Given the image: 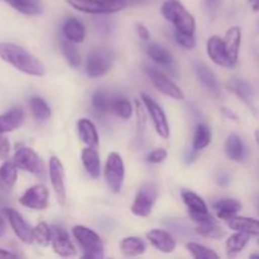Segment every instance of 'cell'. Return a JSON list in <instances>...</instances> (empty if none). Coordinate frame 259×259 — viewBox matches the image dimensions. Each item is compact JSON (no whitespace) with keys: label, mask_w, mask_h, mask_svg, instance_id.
<instances>
[{"label":"cell","mask_w":259,"mask_h":259,"mask_svg":"<svg viewBox=\"0 0 259 259\" xmlns=\"http://www.w3.org/2000/svg\"><path fill=\"white\" fill-rule=\"evenodd\" d=\"M0 58L25 75L35 77H42L46 75L45 65L25 48L15 43H0Z\"/></svg>","instance_id":"1"},{"label":"cell","mask_w":259,"mask_h":259,"mask_svg":"<svg viewBox=\"0 0 259 259\" xmlns=\"http://www.w3.org/2000/svg\"><path fill=\"white\" fill-rule=\"evenodd\" d=\"M161 14L179 30L186 34H195L196 20L180 0H166L161 7Z\"/></svg>","instance_id":"2"},{"label":"cell","mask_w":259,"mask_h":259,"mask_svg":"<svg viewBox=\"0 0 259 259\" xmlns=\"http://www.w3.org/2000/svg\"><path fill=\"white\" fill-rule=\"evenodd\" d=\"M72 234L83 250V258L99 259L104 257V243L98 233L83 225H75Z\"/></svg>","instance_id":"3"},{"label":"cell","mask_w":259,"mask_h":259,"mask_svg":"<svg viewBox=\"0 0 259 259\" xmlns=\"http://www.w3.org/2000/svg\"><path fill=\"white\" fill-rule=\"evenodd\" d=\"M75 10L86 14H113L128 7L125 0H66Z\"/></svg>","instance_id":"4"},{"label":"cell","mask_w":259,"mask_h":259,"mask_svg":"<svg viewBox=\"0 0 259 259\" xmlns=\"http://www.w3.org/2000/svg\"><path fill=\"white\" fill-rule=\"evenodd\" d=\"M114 55L109 48L98 47L91 51L86 60V73L91 78L105 76L113 67Z\"/></svg>","instance_id":"5"},{"label":"cell","mask_w":259,"mask_h":259,"mask_svg":"<svg viewBox=\"0 0 259 259\" xmlns=\"http://www.w3.org/2000/svg\"><path fill=\"white\" fill-rule=\"evenodd\" d=\"M13 162L19 169L29 172V174L38 177V179L45 180L46 176H47V168L45 166V162L38 156L37 152L33 151L32 148L22 147V148L17 149Z\"/></svg>","instance_id":"6"},{"label":"cell","mask_w":259,"mask_h":259,"mask_svg":"<svg viewBox=\"0 0 259 259\" xmlns=\"http://www.w3.org/2000/svg\"><path fill=\"white\" fill-rule=\"evenodd\" d=\"M104 176L109 189L114 194H119L123 187L124 177H125V166L121 156L116 152L109 153L104 167Z\"/></svg>","instance_id":"7"},{"label":"cell","mask_w":259,"mask_h":259,"mask_svg":"<svg viewBox=\"0 0 259 259\" xmlns=\"http://www.w3.org/2000/svg\"><path fill=\"white\" fill-rule=\"evenodd\" d=\"M181 197L187 206V210H189L190 219L196 223L197 225L217 222V219H214V217L210 214L206 202L194 191L184 190L181 192Z\"/></svg>","instance_id":"8"},{"label":"cell","mask_w":259,"mask_h":259,"mask_svg":"<svg viewBox=\"0 0 259 259\" xmlns=\"http://www.w3.org/2000/svg\"><path fill=\"white\" fill-rule=\"evenodd\" d=\"M158 197V189L153 182L144 184L137 192L134 201L131 206V211L141 218L148 217L152 212L154 204Z\"/></svg>","instance_id":"9"},{"label":"cell","mask_w":259,"mask_h":259,"mask_svg":"<svg viewBox=\"0 0 259 259\" xmlns=\"http://www.w3.org/2000/svg\"><path fill=\"white\" fill-rule=\"evenodd\" d=\"M144 71H146L147 76H148L149 80H151L152 83L154 85V88H156L159 93L164 94V95L174 99V100H184V91H182L171 78L167 77L162 71L153 67V66H147V67L144 68Z\"/></svg>","instance_id":"10"},{"label":"cell","mask_w":259,"mask_h":259,"mask_svg":"<svg viewBox=\"0 0 259 259\" xmlns=\"http://www.w3.org/2000/svg\"><path fill=\"white\" fill-rule=\"evenodd\" d=\"M141 99L144 108L147 109L152 121H153V125H154V129H156L157 134L163 139L169 138L171 131H169V124H168V120H167L166 113L163 111V109H162L161 106H159L158 104L151 98V96L147 95V94L142 93Z\"/></svg>","instance_id":"11"},{"label":"cell","mask_w":259,"mask_h":259,"mask_svg":"<svg viewBox=\"0 0 259 259\" xmlns=\"http://www.w3.org/2000/svg\"><path fill=\"white\" fill-rule=\"evenodd\" d=\"M48 174H50L51 184L55 190L56 197H57V202L61 206H65L66 200H67L65 186V168L60 158L55 156L51 157L48 162Z\"/></svg>","instance_id":"12"},{"label":"cell","mask_w":259,"mask_h":259,"mask_svg":"<svg viewBox=\"0 0 259 259\" xmlns=\"http://www.w3.org/2000/svg\"><path fill=\"white\" fill-rule=\"evenodd\" d=\"M50 191L45 185H33L20 196L19 204L32 210H45L48 206Z\"/></svg>","instance_id":"13"},{"label":"cell","mask_w":259,"mask_h":259,"mask_svg":"<svg viewBox=\"0 0 259 259\" xmlns=\"http://www.w3.org/2000/svg\"><path fill=\"white\" fill-rule=\"evenodd\" d=\"M51 245L53 248V252L60 257L70 258L77 254V250L73 243L71 242L68 233L57 225L51 227Z\"/></svg>","instance_id":"14"},{"label":"cell","mask_w":259,"mask_h":259,"mask_svg":"<svg viewBox=\"0 0 259 259\" xmlns=\"http://www.w3.org/2000/svg\"><path fill=\"white\" fill-rule=\"evenodd\" d=\"M5 215L9 222L10 228L13 229L14 234L17 235L20 242L25 244H32L33 243V228L25 222L24 218L22 217L20 212H18L14 209H5Z\"/></svg>","instance_id":"15"},{"label":"cell","mask_w":259,"mask_h":259,"mask_svg":"<svg viewBox=\"0 0 259 259\" xmlns=\"http://www.w3.org/2000/svg\"><path fill=\"white\" fill-rule=\"evenodd\" d=\"M206 52L209 55L210 60L218 66H222L225 68H233V63L230 62L229 57H228L227 50H225L224 42L223 38L218 37V35H212L207 39L206 42Z\"/></svg>","instance_id":"16"},{"label":"cell","mask_w":259,"mask_h":259,"mask_svg":"<svg viewBox=\"0 0 259 259\" xmlns=\"http://www.w3.org/2000/svg\"><path fill=\"white\" fill-rule=\"evenodd\" d=\"M147 239L149 240L152 245L156 248L157 250L162 253H174L176 249V240L174 239L171 234L166 230L162 229H152L147 233Z\"/></svg>","instance_id":"17"},{"label":"cell","mask_w":259,"mask_h":259,"mask_svg":"<svg viewBox=\"0 0 259 259\" xmlns=\"http://www.w3.org/2000/svg\"><path fill=\"white\" fill-rule=\"evenodd\" d=\"M223 42H224L230 62L233 63V66H235L238 62V58H239L240 45H242V29L238 25L230 27L225 33Z\"/></svg>","instance_id":"18"},{"label":"cell","mask_w":259,"mask_h":259,"mask_svg":"<svg viewBox=\"0 0 259 259\" xmlns=\"http://www.w3.org/2000/svg\"><path fill=\"white\" fill-rule=\"evenodd\" d=\"M81 162H82L83 168L88 172L89 176H91L95 180L100 177V156H99V152L96 151V148L86 146V148L81 151Z\"/></svg>","instance_id":"19"},{"label":"cell","mask_w":259,"mask_h":259,"mask_svg":"<svg viewBox=\"0 0 259 259\" xmlns=\"http://www.w3.org/2000/svg\"><path fill=\"white\" fill-rule=\"evenodd\" d=\"M24 111L20 108H13L0 115V134H7L15 131L24 123Z\"/></svg>","instance_id":"20"},{"label":"cell","mask_w":259,"mask_h":259,"mask_svg":"<svg viewBox=\"0 0 259 259\" xmlns=\"http://www.w3.org/2000/svg\"><path fill=\"white\" fill-rule=\"evenodd\" d=\"M228 227L234 232H243L248 235L259 237V220L247 217H235L228 220Z\"/></svg>","instance_id":"21"},{"label":"cell","mask_w":259,"mask_h":259,"mask_svg":"<svg viewBox=\"0 0 259 259\" xmlns=\"http://www.w3.org/2000/svg\"><path fill=\"white\" fill-rule=\"evenodd\" d=\"M77 132L81 141L88 147H99V133L95 124L88 118H82L77 121Z\"/></svg>","instance_id":"22"},{"label":"cell","mask_w":259,"mask_h":259,"mask_svg":"<svg viewBox=\"0 0 259 259\" xmlns=\"http://www.w3.org/2000/svg\"><path fill=\"white\" fill-rule=\"evenodd\" d=\"M63 35L67 40L72 43H81L86 37V28L82 24V22H80L76 18H67L63 23L62 27Z\"/></svg>","instance_id":"23"},{"label":"cell","mask_w":259,"mask_h":259,"mask_svg":"<svg viewBox=\"0 0 259 259\" xmlns=\"http://www.w3.org/2000/svg\"><path fill=\"white\" fill-rule=\"evenodd\" d=\"M195 72H196L197 78H199L200 82L210 91L214 95H219L220 88L219 82H218L217 77H215L214 72L207 67L205 63L202 62H195Z\"/></svg>","instance_id":"24"},{"label":"cell","mask_w":259,"mask_h":259,"mask_svg":"<svg viewBox=\"0 0 259 259\" xmlns=\"http://www.w3.org/2000/svg\"><path fill=\"white\" fill-rule=\"evenodd\" d=\"M212 207L217 210L219 219L228 222L242 210V202L235 199H219L212 202Z\"/></svg>","instance_id":"25"},{"label":"cell","mask_w":259,"mask_h":259,"mask_svg":"<svg viewBox=\"0 0 259 259\" xmlns=\"http://www.w3.org/2000/svg\"><path fill=\"white\" fill-rule=\"evenodd\" d=\"M9 7L28 17H35L43 13V5L40 0H4Z\"/></svg>","instance_id":"26"},{"label":"cell","mask_w":259,"mask_h":259,"mask_svg":"<svg viewBox=\"0 0 259 259\" xmlns=\"http://www.w3.org/2000/svg\"><path fill=\"white\" fill-rule=\"evenodd\" d=\"M225 153L229 159L234 162H242L245 158V146L238 134L233 133L225 141Z\"/></svg>","instance_id":"27"},{"label":"cell","mask_w":259,"mask_h":259,"mask_svg":"<svg viewBox=\"0 0 259 259\" xmlns=\"http://www.w3.org/2000/svg\"><path fill=\"white\" fill-rule=\"evenodd\" d=\"M18 167L14 162L5 161L0 166V189L3 191H10L17 184Z\"/></svg>","instance_id":"28"},{"label":"cell","mask_w":259,"mask_h":259,"mask_svg":"<svg viewBox=\"0 0 259 259\" xmlns=\"http://www.w3.org/2000/svg\"><path fill=\"white\" fill-rule=\"evenodd\" d=\"M146 52L152 61L164 66V67H168L174 63V57H172L171 52L157 43H148L146 46Z\"/></svg>","instance_id":"29"},{"label":"cell","mask_w":259,"mask_h":259,"mask_svg":"<svg viewBox=\"0 0 259 259\" xmlns=\"http://www.w3.org/2000/svg\"><path fill=\"white\" fill-rule=\"evenodd\" d=\"M147 249L143 239L138 237H126L120 242V250L125 257H138Z\"/></svg>","instance_id":"30"},{"label":"cell","mask_w":259,"mask_h":259,"mask_svg":"<svg viewBox=\"0 0 259 259\" xmlns=\"http://www.w3.org/2000/svg\"><path fill=\"white\" fill-rule=\"evenodd\" d=\"M211 129H210L209 125H206L204 123L197 124L196 128H195L194 139H192L194 151L199 152L206 148L211 143Z\"/></svg>","instance_id":"31"},{"label":"cell","mask_w":259,"mask_h":259,"mask_svg":"<svg viewBox=\"0 0 259 259\" xmlns=\"http://www.w3.org/2000/svg\"><path fill=\"white\" fill-rule=\"evenodd\" d=\"M250 240V235L245 234L243 232H235L234 234L230 235L227 239L225 247H227V252L229 255H235L238 253L242 252L245 247L248 245Z\"/></svg>","instance_id":"32"},{"label":"cell","mask_w":259,"mask_h":259,"mask_svg":"<svg viewBox=\"0 0 259 259\" xmlns=\"http://www.w3.org/2000/svg\"><path fill=\"white\" fill-rule=\"evenodd\" d=\"M230 90L235 94L239 99H242L245 104L248 105H252V96H253V90L252 86L249 85L245 81L239 80V78H233L229 83H228Z\"/></svg>","instance_id":"33"},{"label":"cell","mask_w":259,"mask_h":259,"mask_svg":"<svg viewBox=\"0 0 259 259\" xmlns=\"http://www.w3.org/2000/svg\"><path fill=\"white\" fill-rule=\"evenodd\" d=\"M29 109L32 115L34 116L37 120L46 121L51 118V108L42 98H39V96L30 98Z\"/></svg>","instance_id":"34"},{"label":"cell","mask_w":259,"mask_h":259,"mask_svg":"<svg viewBox=\"0 0 259 259\" xmlns=\"http://www.w3.org/2000/svg\"><path fill=\"white\" fill-rule=\"evenodd\" d=\"M110 111H113L116 116L128 120L133 114V106L132 103L125 98H113L110 104Z\"/></svg>","instance_id":"35"},{"label":"cell","mask_w":259,"mask_h":259,"mask_svg":"<svg viewBox=\"0 0 259 259\" xmlns=\"http://www.w3.org/2000/svg\"><path fill=\"white\" fill-rule=\"evenodd\" d=\"M61 51H62L63 57L66 58V61H67V63L71 67L76 68L80 66L81 57L77 48L75 47V43L70 42V40H67L65 38V39L61 40Z\"/></svg>","instance_id":"36"},{"label":"cell","mask_w":259,"mask_h":259,"mask_svg":"<svg viewBox=\"0 0 259 259\" xmlns=\"http://www.w3.org/2000/svg\"><path fill=\"white\" fill-rule=\"evenodd\" d=\"M186 249L189 250L190 254L196 259H210V258H219V254L217 252H214L212 249H210L209 247H205V245L199 244V243L195 242H189L186 243Z\"/></svg>","instance_id":"37"},{"label":"cell","mask_w":259,"mask_h":259,"mask_svg":"<svg viewBox=\"0 0 259 259\" xmlns=\"http://www.w3.org/2000/svg\"><path fill=\"white\" fill-rule=\"evenodd\" d=\"M33 242L40 247H48L51 244V227L45 222L38 223L33 228Z\"/></svg>","instance_id":"38"},{"label":"cell","mask_w":259,"mask_h":259,"mask_svg":"<svg viewBox=\"0 0 259 259\" xmlns=\"http://www.w3.org/2000/svg\"><path fill=\"white\" fill-rule=\"evenodd\" d=\"M196 233L201 237L210 238V239H220L225 235L224 229L218 225V223H209V224H199L196 228Z\"/></svg>","instance_id":"39"},{"label":"cell","mask_w":259,"mask_h":259,"mask_svg":"<svg viewBox=\"0 0 259 259\" xmlns=\"http://www.w3.org/2000/svg\"><path fill=\"white\" fill-rule=\"evenodd\" d=\"M111 96L106 94L105 91H98L94 94L93 96V105L100 113H106L110 111V104H111Z\"/></svg>","instance_id":"40"},{"label":"cell","mask_w":259,"mask_h":259,"mask_svg":"<svg viewBox=\"0 0 259 259\" xmlns=\"http://www.w3.org/2000/svg\"><path fill=\"white\" fill-rule=\"evenodd\" d=\"M175 39L179 43L181 47L185 50H192L196 46V38L195 34H186V33H181L179 30H175Z\"/></svg>","instance_id":"41"},{"label":"cell","mask_w":259,"mask_h":259,"mask_svg":"<svg viewBox=\"0 0 259 259\" xmlns=\"http://www.w3.org/2000/svg\"><path fill=\"white\" fill-rule=\"evenodd\" d=\"M136 113H137V129H138V134H143L146 131V114H144V109L142 108L139 100H136Z\"/></svg>","instance_id":"42"},{"label":"cell","mask_w":259,"mask_h":259,"mask_svg":"<svg viewBox=\"0 0 259 259\" xmlns=\"http://www.w3.org/2000/svg\"><path fill=\"white\" fill-rule=\"evenodd\" d=\"M166 158H167V151H166V149H164V148H156L148 154V157H147V161H148L149 163L158 164V163H162V162H163Z\"/></svg>","instance_id":"43"},{"label":"cell","mask_w":259,"mask_h":259,"mask_svg":"<svg viewBox=\"0 0 259 259\" xmlns=\"http://www.w3.org/2000/svg\"><path fill=\"white\" fill-rule=\"evenodd\" d=\"M10 152V143L4 134H0V159L8 158Z\"/></svg>","instance_id":"44"},{"label":"cell","mask_w":259,"mask_h":259,"mask_svg":"<svg viewBox=\"0 0 259 259\" xmlns=\"http://www.w3.org/2000/svg\"><path fill=\"white\" fill-rule=\"evenodd\" d=\"M224 0H204V5L209 13H217L222 8Z\"/></svg>","instance_id":"45"},{"label":"cell","mask_w":259,"mask_h":259,"mask_svg":"<svg viewBox=\"0 0 259 259\" xmlns=\"http://www.w3.org/2000/svg\"><path fill=\"white\" fill-rule=\"evenodd\" d=\"M136 29H137V33H138V35L142 38V39L149 40L151 34H149V30L147 29V27H144L143 24H137Z\"/></svg>","instance_id":"46"},{"label":"cell","mask_w":259,"mask_h":259,"mask_svg":"<svg viewBox=\"0 0 259 259\" xmlns=\"http://www.w3.org/2000/svg\"><path fill=\"white\" fill-rule=\"evenodd\" d=\"M223 113H224L225 115L228 116V118H229V119H232V120H238V116L235 115V114L233 113L232 110H229V109H227V108H223Z\"/></svg>","instance_id":"47"},{"label":"cell","mask_w":259,"mask_h":259,"mask_svg":"<svg viewBox=\"0 0 259 259\" xmlns=\"http://www.w3.org/2000/svg\"><path fill=\"white\" fill-rule=\"evenodd\" d=\"M17 255L13 254L12 252H8V250L5 249H0V259L3 258H15Z\"/></svg>","instance_id":"48"},{"label":"cell","mask_w":259,"mask_h":259,"mask_svg":"<svg viewBox=\"0 0 259 259\" xmlns=\"http://www.w3.org/2000/svg\"><path fill=\"white\" fill-rule=\"evenodd\" d=\"M253 12H259V0H248Z\"/></svg>","instance_id":"49"},{"label":"cell","mask_w":259,"mask_h":259,"mask_svg":"<svg viewBox=\"0 0 259 259\" xmlns=\"http://www.w3.org/2000/svg\"><path fill=\"white\" fill-rule=\"evenodd\" d=\"M5 233V222L2 217H0V237H3V234Z\"/></svg>","instance_id":"50"},{"label":"cell","mask_w":259,"mask_h":259,"mask_svg":"<svg viewBox=\"0 0 259 259\" xmlns=\"http://www.w3.org/2000/svg\"><path fill=\"white\" fill-rule=\"evenodd\" d=\"M254 139H255V142H257V144L259 146V129H257V131L254 132Z\"/></svg>","instance_id":"51"},{"label":"cell","mask_w":259,"mask_h":259,"mask_svg":"<svg viewBox=\"0 0 259 259\" xmlns=\"http://www.w3.org/2000/svg\"><path fill=\"white\" fill-rule=\"evenodd\" d=\"M250 258H259V254H250Z\"/></svg>","instance_id":"52"},{"label":"cell","mask_w":259,"mask_h":259,"mask_svg":"<svg viewBox=\"0 0 259 259\" xmlns=\"http://www.w3.org/2000/svg\"><path fill=\"white\" fill-rule=\"evenodd\" d=\"M257 243H258V245H259V237H258V239H257Z\"/></svg>","instance_id":"53"}]
</instances>
